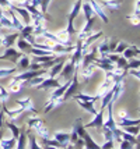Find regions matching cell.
Returning a JSON list of instances; mask_svg holds the SVG:
<instances>
[{"instance_id":"cell-4","label":"cell","mask_w":140,"mask_h":149,"mask_svg":"<svg viewBox=\"0 0 140 149\" xmlns=\"http://www.w3.org/2000/svg\"><path fill=\"white\" fill-rule=\"evenodd\" d=\"M118 116H119V123H116V125L122 128V127H129V125H139L140 123V118H132L129 117V114L126 113V110H119L118 111Z\"/></svg>"},{"instance_id":"cell-13","label":"cell","mask_w":140,"mask_h":149,"mask_svg":"<svg viewBox=\"0 0 140 149\" xmlns=\"http://www.w3.org/2000/svg\"><path fill=\"white\" fill-rule=\"evenodd\" d=\"M98 4L107 7L109 11H118L122 6V0H101Z\"/></svg>"},{"instance_id":"cell-7","label":"cell","mask_w":140,"mask_h":149,"mask_svg":"<svg viewBox=\"0 0 140 149\" xmlns=\"http://www.w3.org/2000/svg\"><path fill=\"white\" fill-rule=\"evenodd\" d=\"M60 86V82L58 78H44V81L41 82L37 88L39 89V91H45V89H52V88H59Z\"/></svg>"},{"instance_id":"cell-10","label":"cell","mask_w":140,"mask_h":149,"mask_svg":"<svg viewBox=\"0 0 140 149\" xmlns=\"http://www.w3.org/2000/svg\"><path fill=\"white\" fill-rule=\"evenodd\" d=\"M18 36L23 39H25V40H28L31 45L35 43V39H34V35H32V25H31V24H27V25L23 26L21 31L18 32Z\"/></svg>"},{"instance_id":"cell-26","label":"cell","mask_w":140,"mask_h":149,"mask_svg":"<svg viewBox=\"0 0 140 149\" xmlns=\"http://www.w3.org/2000/svg\"><path fill=\"white\" fill-rule=\"evenodd\" d=\"M30 63H31V60L28 57V54H23V56L18 58V61H17V68H18V70H28Z\"/></svg>"},{"instance_id":"cell-20","label":"cell","mask_w":140,"mask_h":149,"mask_svg":"<svg viewBox=\"0 0 140 149\" xmlns=\"http://www.w3.org/2000/svg\"><path fill=\"white\" fill-rule=\"evenodd\" d=\"M76 102H77V104L80 106L81 109H84L87 113H90V114H93V116L97 114V110H95V107H94V103H91V102H84V100H80V99H76Z\"/></svg>"},{"instance_id":"cell-30","label":"cell","mask_w":140,"mask_h":149,"mask_svg":"<svg viewBox=\"0 0 140 149\" xmlns=\"http://www.w3.org/2000/svg\"><path fill=\"white\" fill-rule=\"evenodd\" d=\"M27 141L30 143V149H42V146L37 142V138L32 134H30V131H28V134H27Z\"/></svg>"},{"instance_id":"cell-35","label":"cell","mask_w":140,"mask_h":149,"mask_svg":"<svg viewBox=\"0 0 140 149\" xmlns=\"http://www.w3.org/2000/svg\"><path fill=\"white\" fill-rule=\"evenodd\" d=\"M139 67H140L139 57H133V58H130V60H127L126 70H130V68H139Z\"/></svg>"},{"instance_id":"cell-23","label":"cell","mask_w":140,"mask_h":149,"mask_svg":"<svg viewBox=\"0 0 140 149\" xmlns=\"http://www.w3.org/2000/svg\"><path fill=\"white\" fill-rule=\"evenodd\" d=\"M95 68H97V67H95L94 64H90V65H87V67H84V68H81V72H80V74H81V77L84 78V81H86V82L94 75Z\"/></svg>"},{"instance_id":"cell-40","label":"cell","mask_w":140,"mask_h":149,"mask_svg":"<svg viewBox=\"0 0 140 149\" xmlns=\"http://www.w3.org/2000/svg\"><path fill=\"white\" fill-rule=\"evenodd\" d=\"M119 56H120V54H115V53H108L107 56H105V58H107V60L109 61V63H112V64H115Z\"/></svg>"},{"instance_id":"cell-12","label":"cell","mask_w":140,"mask_h":149,"mask_svg":"<svg viewBox=\"0 0 140 149\" xmlns=\"http://www.w3.org/2000/svg\"><path fill=\"white\" fill-rule=\"evenodd\" d=\"M15 45H17V50H20L23 54H30L31 49H32V45H31L28 40L20 38V36H18L17 40H15Z\"/></svg>"},{"instance_id":"cell-43","label":"cell","mask_w":140,"mask_h":149,"mask_svg":"<svg viewBox=\"0 0 140 149\" xmlns=\"http://www.w3.org/2000/svg\"><path fill=\"white\" fill-rule=\"evenodd\" d=\"M77 139H79V135H77V132H76L74 130H72V132H70V141H69V143H70V145H73V143L77 141Z\"/></svg>"},{"instance_id":"cell-44","label":"cell","mask_w":140,"mask_h":149,"mask_svg":"<svg viewBox=\"0 0 140 149\" xmlns=\"http://www.w3.org/2000/svg\"><path fill=\"white\" fill-rule=\"evenodd\" d=\"M127 72L130 74V75H133L136 79H139L140 78V72H139V68H130V70H127Z\"/></svg>"},{"instance_id":"cell-2","label":"cell","mask_w":140,"mask_h":149,"mask_svg":"<svg viewBox=\"0 0 140 149\" xmlns=\"http://www.w3.org/2000/svg\"><path fill=\"white\" fill-rule=\"evenodd\" d=\"M27 127L28 130L31 131L34 130L41 138H49V132H48V128L45 127V123L42 121V118L39 117L34 116V117H30L27 120Z\"/></svg>"},{"instance_id":"cell-45","label":"cell","mask_w":140,"mask_h":149,"mask_svg":"<svg viewBox=\"0 0 140 149\" xmlns=\"http://www.w3.org/2000/svg\"><path fill=\"white\" fill-rule=\"evenodd\" d=\"M67 149H73V148H72V145H69V146H67Z\"/></svg>"},{"instance_id":"cell-9","label":"cell","mask_w":140,"mask_h":149,"mask_svg":"<svg viewBox=\"0 0 140 149\" xmlns=\"http://www.w3.org/2000/svg\"><path fill=\"white\" fill-rule=\"evenodd\" d=\"M15 102H17V104H18L21 109H23V111H24V113H25V111H31V113H34V114L37 113V109H35V106H34L32 99H31V97L17 99Z\"/></svg>"},{"instance_id":"cell-41","label":"cell","mask_w":140,"mask_h":149,"mask_svg":"<svg viewBox=\"0 0 140 149\" xmlns=\"http://www.w3.org/2000/svg\"><path fill=\"white\" fill-rule=\"evenodd\" d=\"M72 148H73V149H83V148H84V139L79 136V139H77V141L72 145Z\"/></svg>"},{"instance_id":"cell-16","label":"cell","mask_w":140,"mask_h":149,"mask_svg":"<svg viewBox=\"0 0 140 149\" xmlns=\"http://www.w3.org/2000/svg\"><path fill=\"white\" fill-rule=\"evenodd\" d=\"M139 53H140V50H139V46H136V45H129L122 52V57H125L126 60H130V58H133V57H137L139 56Z\"/></svg>"},{"instance_id":"cell-31","label":"cell","mask_w":140,"mask_h":149,"mask_svg":"<svg viewBox=\"0 0 140 149\" xmlns=\"http://www.w3.org/2000/svg\"><path fill=\"white\" fill-rule=\"evenodd\" d=\"M6 125L8 127V130L11 131L13 138H15V139H17V138H18V135H20V127H17V125H15L13 121H10V120H8V121L6 123Z\"/></svg>"},{"instance_id":"cell-29","label":"cell","mask_w":140,"mask_h":149,"mask_svg":"<svg viewBox=\"0 0 140 149\" xmlns=\"http://www.w3.org/2000/svg\"><path fill=\"white\" fill-rule=\"evenodd\" d=\"M81 10H83V13H84L86 19H90V18H93L94 17V10H93V7L90 6V3L83 1V4H81Z\"/></svg>"},{"instance_id":"cell-6","label":"cell","mask_w":140,"mask_h":149,"mask_svg":"<svg viewBox=\"0 0 140 149\" xmlns=\"http://www.w3.org/2000/svg\"><path fill=\"white\" fill-rule=\"evenodd\" d=\"M76 64H74L72 60H69V61H65V65H63V68H62V71L59 74V78H65V79H70V77L74 74L76 71Z\"/></svg>"},{"instance_id":"cell-33","label":"cell","mask_w":140,"mask_h":149,"mask_svg":"<svg viewBox=\"0 0 140 149\" xmlns=\"http://www.w3.org/2000/svg\"><path fill=\"white\" fill-rule=\"evenodd\" d=\"M44 78H45V75H39V77L31 78V79L25 81V84H27V86H38V85L44 81Z\"/></svg>"},{"instance_id":"cell-32","label":"cell","mask_w":140,"mask_h":149,"mask_svg":"<svg viewBox=\"0 0 140 149\" xmlns=\"http://www.w3.org/2000/svg\"><path fill=\"white\" fill-rule=\"evenodd\" d=\"M122 130L127 132V134H130V135L133 136H139V125H129V127H122Z\"/></svg>"},{"instance_id":"cell-17","label":"cell","mask_w":140,"mask_h":149,"mask_svg":"<svg viewBox=\"0 0 140 149\" xmlns=\"http://www.w3.org/2000/svg\"><path fill=\"white\" fill-rule=\"evenodd\" d=\"M27 86L25 81H17V79H11L8 84V92L10 93H18L21 89H24Z\"/></svg>"},{"instance_id":"cell-34","label":"cell","mask_w":140,"mask_h":149,"mask_svg":"<svg viewBox=\"0 0 140 149\" xmlns=\"http://www.w3.org/2000/svg\"><path fill=\"white\" fill-rule=\"evenodd\" d=\"M129 45H130V43L123 42V40H119V42H118V45H116V47H115V50H113V53H115V54H122V52H123Z\"/></svg>"},{"instance_id":"cell-5","label":"cell","mask_w":140,"mask_h":149,"mask_svg":"<svg viewBox=\"0 0 140 149\" xmlns=\"http://www.w3.org/2000/svg\"><path fill=\"white\" fill-rule=\"evenodd\" d=\"M112 107H113V102H109V103L107 104V107H105V109H108V118H107V121H104V124H102V127H105V128H108V130H111V131L118 128L116 121H115L113 114H112ZM102 127H101V128H102Z\"/></svg>"},{"instance_id":"cell-24","label":"cell","mask_w":140,"mask_h":149,"mask_svg":"<svg viewBox=\"0 0 140 149\" xmlns=\"http://www.w3.org/2000/svg\"><path fill=\"white\" fill-rule=\"evenodd\" d=\"M83 139H84V149H101V146L94 141L91 136H90L88 132L83 136Z\"/></svg>"},{"instance_id":"cell-39","label":"cell","mask_w":140,"mask_h":149,"mask_svg":"<svg viewBox=\"0 0 140 149\" xmlns=\"http://www.w3.org/2000/svg\"><path fill=\"white\" fill-rule=\"evenodd\" d=\"M139 15H140V13H133L132 15H127L126 18L130 19V21H132V24L137 26L139 25Z\"/></svg>"},{"instance_id":"cell-48","label":"cell","mask_w":140,"mask_h":149,"mask_svg":"<svg viewBox=\"0 0 140 149\" xmlns=\"http://www.w3.org/2000/svg\"><path fill=\"white\" fill-rule=\"evenodd\" d=\"M0 28H3V26H1V24H0Z\"/></svg>"},{"instance_id":"cell-38","label":"cell","mask_w":140,"mask_h":149,"mask_svg":"<svg viewBox=\"0 0 140 149\" xmlns=\"http://www.w3.org/2000/svg\"><path fill=\"white\" fill-rule=\"evenodd\" d=\"M134 145L129 141H125V139H120L119 141V149H133Z\"/></svg>"},{"instance_id":"cell-1","label":"cell","mask_w":140,"mask_h":149,"mask_svg":"<svg viewBox=\"0 0 140 149\" xmlns=\"http://www.w3.org/2000/svg\"><path fill=\"white\" fill-rule=\"evenodd\" d=\"M81 4H83V0H76L73 8H72V11H70V14H69V18H67V26H66V29H65L69 38H72L74 33H77L76 28H74V19L77 18V17H79V14H80Z\"/></svg>"},{"instance_id":"cell-11","label":"cell","mask_w":140,"mask_h":149,"mask_svg":"<svg viewBox=\"0 0 140 149\" xmlns=\"http://www.w3.org/2000/svg\"><path fill=\"white\" fill-rule=\"evenodd\" d=\"M4 60H10V61H13V63H17L18 61V58L23 56V53L20 50H17V49H14L13 46L11 47H7L6 50H4Z\"/></svg>"},{"instance_id":"cell-46","label":"cell","mask_w":140,"mask_h":149,"mask_svg":"<svg viewBox=\"0 0 140 149\" xmlns=\"http://www.w3.org/2000/svg\"><path fill=\"white\" fill-rule=\"evenodd\" d=\"M111 149H119V148H115V146H113V148H111Z\"/></svg>"},{"instance_id":"cell-19","label":"cell","mask_w":140,"mask_h":149,"mask_svg":"<svg viewBox=\"0 0 140 149\" xmlns=\"http://www.w3.org/2000/svg\"><path fill=\"white\" fill-rule=\"evenodd\" d=\"M108 42H109V38H105L102 42H101L100 45H97V53H98V56L101 57H105L108 53H109V47H108Z\"/></svg>"},{"instance_id":"cell-14","label":"cell","mask_w":140,"mask_h":149,"mask_svg":"<svg viewBox=\"0 0 140 149\" xmlns=\"http://www.w3.org/2000/svg\"><path fill=\"white\" fill-rule=\"evenodd\" d=\"M53 139H56L58 142L62 143V146L67 148L69 141H70V132H67V131H58V132L53 134Z\"/></svg>"},{"instance_id":"cell-3","label":"cell","mask_w":140,"mask_h":149,"mask_svg":"<svg viewBox=\"0 0 140 149\" xmlns=\"http://www.w3.org/2000/svg\"><path fill=\"white\" fill-rule=\"evenodd\" d=\"M77 89H79V70L76 68L73 77H72V79H70V85L67 86V89L65 91L63 96H62L63 102H66L67 99L73 97V95H76V92H77Z\"/></svg>"},{"instance_id":"cell-42","label":"cell","mask_w":140,"mask_h":149,"mask_svg":"<svg viewBox=\"0 0 140 149\" xmlns=\"http://www.w3.org/2000/svg\"><path fill=\"white\" fill-rule=\"evenodd\" d=\"M115 146V141L113 139H109V141H105L104 142V145L101 146V149H111Z\"/></svg>"},{"instance_id":"cell-36","label":"cell","mask_w":140,"mask_h":149,"mask_svg":"<svg viewBox=\"0 0 140 149\" xmlns=\"http://www.w3.org/2000/svg\"><path fill=\"white\" fill-rule=\"evenodd\" d=\"M126 64H127V60L125 57H122V56H119L118 57V60H116V63H115V67L116 68H119V70H126ZM127 71V70H126Z\"/></svg>"},{"instance_id":"cell-25","label":"cell","mask_w":140,"mask_h":149,"mask_svg":"<svg viewBox=\"0 0 140 149\" xmlns=\"http://www.w3.org/2000/svg\"><path fill=\"white\" fill-rule=\"evenodd\" d=\"M73 99L74 100H76V99H80V100H84V102H91V103H95V100H98L100 96H98V95L90 96V95H87V93H81V92H79V93L73 95Z\"/></svg>"},{"instance_id":"cell-21","label":"cell","mask_w":140,"mask_h":149,"mask_svg":"<svg viewBox=\"0 0 140 149\" xmlns=\"http://www.w3.org/2000/svg\"><path fill=\"white\" fill-rule=\"evenodd\" d=\"M17 139L15 138H0V149H14Z\"/></svg>"},{"instance_id":"cell-22","label":"cell","mask_w":140,"mask_h":149,"mask_svg":"<svg viewBox=\"0 0 140 149\" xmlns=\"http://www.w3.org/2000/svg\"><path fill=\"white\" fill-rule=\"evenodd\" d=\"M17 39H18V33H10V35H7V36H4L1 39V46H4V49L11 47L15 43Z\"/></svg>"},{"instance_id":"cell-27","label":"cell","mask_w":140,"mask_h":149,"mask_svg":"<svg viewBox=\"0 0 140 149\" xmlns=\"http://www.w3.org/2000/svg\"><path fill=\"white\" fill-rule=\"evenodd\" d=\"M119 136H120V139L129 141V142H132L133 145H139V139H137V136H133V135H130V134H127V132H125L122 128H119Z\"/></svg>"},{"instance_id":"cell-8","label":"cell","mask_w":140,"mask_h":149,"mask_svg":"<svg viewBox=\"0 0 140 149\" xmlns=\"http://www.w3.org/2000/svg\"><path fill=\"white\" fill-rule=\"evenodd\" d=\"M102 124H104V109H101L100 111H97V114L94 116L93 121H90V123H87L84 125V128H101L102 127Z\"/></svg>"},{"instance_id":"cell-47","label":"cell","mask_w":140,"mask_h":149,"mask_svg":"<svg viewBox=\"0 0 140 149\" xmlns=\"http://www.w3.org/2000/svg\"><path fill=\"white\" fill-rule=\"evenodd\" d=\"M0 46H1V38H0Z\"/></svg>"},{"instance_id":"cell-37","label":"cell","mask_w":140,"mask_h":149,"mask_svg":"<svg viewBox=\"0 0 140 149\" xmlns=\"http://www.w3.org/2000/svg\"><path fill=\"white\" fill-rule=\"evenodd\" d=\"M10 92L7 91L6 88H3V86H0V100H1V103H6L7 100H8V97H10Z\"/></svg>"},{"instance_id":"cell-15","label":"cell","mask_w":140,"mask_h":149,"mask_svg":"<svg viewBox=\"0 0 140 149\" xmlns=\"http://www.w3.org/2000/svg\"><path fill=\"white\" fill-rule=\"evenodd\" d=\"M8 8H10V10H14V11H17V13H18L21 17L24 18V25L31 24V15H30V13H28L24 7H18V6H15V4H13V3H11Z\"/></svg>"},{"instance_id":"cell-28","label":"cell","mask_w":140,"mask_h":149,"mask_svg":"<svg viewBox=\"0 0 140 149\" xmlns=\"http://www.w3.org/2000/svg\"><path fill=\"white\" fill-rule=\"evenodd\" d=\"M15 72H18L17 67H0V78H6L8 75H13Z\"/></svg>"},{"instance_id":"cell-18","label":"cell","mask_w":140,"mask_h":149,"mask_svg":"<svg viewBox=\"0 0 140 149\" xmlns=\"http://www.w3.org/2000/svg\"><path fill=\"white\" fill-rule=\"evenodd\" d=\"M65 61L66 60H60V61H58L56 64H53L51 68H49V77L51 78H56L58 75L60 74V71H62V68H63V65H65Z\"/></svg>"}]
</instances>
